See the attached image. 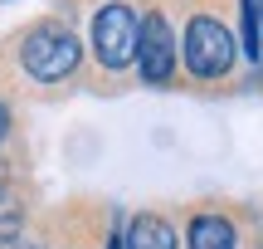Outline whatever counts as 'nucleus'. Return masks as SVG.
Returning <instances> with one entry per match:
<instances>
[{
	"label": "nucleus",
	"mask_w": 263,
	"mask_h": 249,
	"mask_svg": "<svg viewBox=\"0 0 263 249\" xmlns=\"http://www.w3.org/2000/svg\"><path fill=\"white\" fill-rule=\"evenodd\" d=\"M78 39L68 34L64 25H39L25 34V44H20V59H25V68L39 78V83H54V78L73 74L78 68Z\"/></svg>",
	"instance_id": "f257e3e1"
},
{
	"label": "nucleus",
	"mask_w": 263,
	"mask_h": 249,
	"mask_svg": "<svg viewBox=\"0 0 263 249\" xmlns=\"http://www.w3.org/2000/svg\"><path fill=\"white\" fill-rule=\"evenodd\" d=\"M185 64L195 78H219L234 64V34L215 15H195L185 25Z\"/></svg>",
	"instance_id": "f03ea898"
},
{
	"label": "nucleus",
	"mask_w": 263,
	"mask_h": 249,
	"mask_svg": "<svg viewBox=\"0 0 263 249\" xmlns=\"http://www.w3.org/2000/svg\"><path fill=\"white\" fill-rule=\"evenodd\" d=\"M137 10L132 5H103L93 20V54L103 68H127L132 59H137Z\"/></svg>",
	"instance_id": "7ed1b4c3"
},
{
	"label": "nucleus",
	"mask_w": 263,
	"mask_h": 249,
	"mask_svg": "<svg viewBox=\"0 0 263 249\" xmlns=\"http://www.w3.org/2000/svg\"><path fill=\"white\" fill-rule=\"evenodd\" d=\"M132 64L141 68L146 83H171V74H176V34H171V25H166L161 10H151V15L141 20V29H137V59H132Z\"/></svg>",
	"instance_id": "20e7f679"
},
{
	"label": "nucleus",
	"mask_w": 263,
	"mask_h": 249,
	"mask_svg": "<svg viewBox=\"0 0 263 249\" xmlns=\"http://www.w3.org/2000/svg\"><path fill=\"white\" fill-rule=\"evenodd\" d=\"M122 249H176V230L161 215H137L122 235Z\"/></svg>",
	"instance_id": "39448f33"
},
{
	"label": "nucleus",
	"mask_w": 263,
	"mask_h": 249,
	"mask_svg": "<svg viewBox=\"0 0 263 249\" xmlns=\"http://www.w3.org/2000/svg\"><path fill=\"white\" fill-rule=\"evenodd\" d=\"M190 249H234V225L224 215H195L190 220Z\"/></svg>",
	"instance_id": "423d86ee"
},
{
	"label": "nucleus",
	"mask_w": 263,
	"mask_h": 249,
	"mask_svg": "<svg viewBox=\"0 0 263 249\" xmlns=\"http://www.w3.org/2000/svg\"><path fill=\"white\" fill-rule=\"evenodd\" d=\"M244 5V49H249V59H258L263 54V44H258V0H239Z\"/></svg>",
	"instance_id": "0eeeda50"
},
{
	"label": "nucleus",
	"mask_w": 263,
	"mask_h": 249,
	"mask_svg": "<svg viewBox=\"0 0 263 249\" xmlns=\"http://www.w3.org/2000/svg\"><path fill=\"white\" fill-rule=\"evenodd\" d=\"M15 225H20V205L0 191V240H5V235H15Z\"/></svg>",
	"instance_id": "6e6552de"
},
{
	"label": "nucleus",
	"mask_w": 263,
	"mask_h": 249,
	"mask_svg": "<svg viewBox=\"0 0 263 249\" xmlns=\"http://www.w3.org/2000/svg\"><path fill=\"white\" fill-rule=\"evenodd\" d=\"M0 249H34V244H29L25 235H5V240H0Z\"/></svg>",
	"instance_id": "1a4fd4ad"
},
{
	"label": "nucleus",
	"mask_w": 263,
	"mask_h": 249,
	"mask_svg": "<svg viewBox=\"0 0 263 249\" xmlns=\"http://www.w3.org/2000/svg\"><path fill=\"white\" fill-rule=\"evenodd\" d=\"M5 132H10V113H5V103H0V142H5Z\"/></svg>",
	"instance_id": "9d476101"
},
{
	"label": "nucleus",
	"mask_w": 263,
	"mask_h": 249,
	"mask_svg": "<svg viewBox=\"0 0 263 249\" xmlns=\"http://www.w3.org/2000/svg\"><path fill=\"white\" fill-rule=\"evenodd\" d=\"M258 15H263V0H258Z\"/></svg>",
	"instance_id": "9b49d317"
}]
</instances>
